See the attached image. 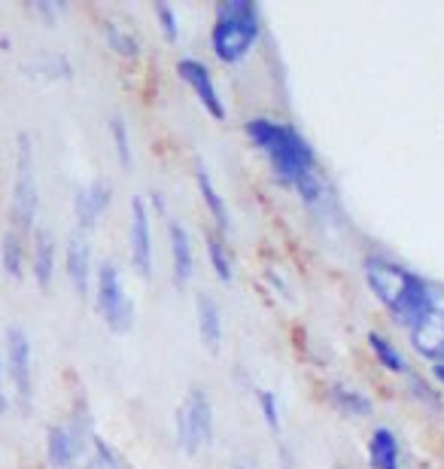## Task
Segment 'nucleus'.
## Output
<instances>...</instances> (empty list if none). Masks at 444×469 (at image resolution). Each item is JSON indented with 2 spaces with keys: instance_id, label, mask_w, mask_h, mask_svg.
Returning a JSON list of instances; mask_svg holds the SVG:
<instances>
[{
  "instance_id": "423d86ee",
  "label": "nucleus",
  "mask_w": 444,
  "mask_h": 469,
  "mask_svg": "<svg viewBox=\"0 0 444 469\" xmlns=\"http://www.w3.org/2000/svg\"><path fill=\"white\" fill-rule=\"evenodd\" d=\"M95 305H98V314L104 317L107 329L116 336H122L134 326V302L125 293L122 272L113 262H104L95 275Z\"/></svg>"
},
{
  "instance_id": "6ab92c4d",
  "label": "nucleus",
  "mask_w": 444,
  "mask_h": 469,
  "mask_svg": "<svg viewBox=\"0 0 444 469\" xmlns=\"http://www.w3.org/2000/svg\"><path fill=\"white\" fill-rule=\"evenodd\" d=\"M25 262H28L25 235H19L15 229H6L4 241H0V266H4V272L10 275L13 281H22V277H25Z\"/></svg>"
},
{
  "instance_id": "7ed1b4c3",
  "label": "nucleus",
  "mask_w": 444,
  "mask_h": 469,
  "mask_svg": "<svg viewBox=\"0 0 444 469\" xmlns=\"http://www.w3.org/2000/svg\"><path fill=\"white\" fill-rule=\"evenodd\" d=\"M262 34V10L253 0H220L210 28V46L222 65L244 61Z\"/></svg>"
},
{
  "instance_id": "5701e85b",
  "label": "nucleus",
  "mask_w": 444,
  "mask_h": 469,
  "mask_svg": "<svg viewBox=\"0 0 444 469\" xmlns=\"http://www.w3.org/2000/svg\"><path fill=\"white\" fill-rule=\"evenodd\" d=\"M25 70H28V77H37V79H70L74 77V65H70V59L61 52L37 55V59L28 61Z\"/></svg>"
},
{
  "instance_id": "f03ea898",
  "label": "nucleus",
  "mask_w": 444,
  "mask_h": 469,
  "mask_svg": "<svg viewBox=\"0 0 444 469\" xmlns=\"http://www.w3.org/2000/svg\"><path fill=\"white\" fill-rule=\"evenodd\" d=\"M249 144H253L259 153L268 158L274 177L286 186H295L304 177L317 174V156H313V147L308 144L302 131L293 129L286 122H274V119L256 116L244 125Z\"/></svg>"
},
{
  "instance_id": "393cba45",
  "label": "nucleus",
  "mask_w": 444,
  "mask_h": 469,
  "mask_svg": "<svg viewBox=\"0 0 444 469\" xmlns=\"http://www.w3.org/2000/svg\"><path fill=\"white\" fill-rule=\"evenodd\" d=\"M110 138H113V149H116V158L125 171H131L134 165V153H131V131H128V122L122 116L110 119Z\"/></svg>"
},
{
  "instance_id": "412c9836",
  "label": "nucleus",
  "mask_w": 444,
  "mask_h": 469,
  "mask_svg": "<svg viewBox=\"0 0 444 469\" xmlns=\"http://www.w3.org/2000/svg\"><path fill=\"white\" fill-rule=\"evenodd\" d=\"M101 34H104V40H107V46L119 55V59H128V61H137V59H140V40H137L128 28L119 25V22L104 19V22H101Z\"/></svg>"
},
{
  "instance_id": "bb28decb",
  "label": "nucleus",
  "mask_w": 444,
  "mask_h": 469,
  "mask_svg": "<svg viewBox=\"0 0 444 469\" xmlns=\"http://www.w3.org/2000/svg\"><path fill=\"white\" fill-rule=\"evenodd\" d=\"M408 387H411V393H414V400L430 405V409H441V391H435L430 381H423L420 375H414V372H408Z\"/></svg>"
},
{
  "instance_id": "aec40b11",
  "label": "nucleus",
  "mask_w": 444,
  "mask_h": 469,
  "mask_svg": "<svg viewBox=\"0 0 444 469\" xmlns=\"http://www.w3.org/2000/svg\"><path fill=\"white\" fill-rule=\"evenodd\" d=\"M329 402L341 411L344 418H368L375 411V405L362 391H353V387H344V384H332L329 387Z\"/></svg>"
},
{
  "instance_id": "cd10ccee",
  "label": "nucleus",
  "mask_w": 444,
  "mask_h": 469,
  "mask_svg": "<svg viewBox=\"0 0 444 469\" xmlns=\"http://www.w3.org/2000/svg\"><path fill=\"white\" fill-rule=\"evenodd\" d=\"M259 396V409H262V418H265V424H268V430L274 436H280V402H277V393L274 391H259L256 393Z\"/></svg>"
},
{
  "instance_id": "4468645a",
  "label": "nucleus",
  "mask_w": 444,
  "mask_h": 469,
  "mask_svg": "<svg viewBox=\"0 0 444 469\" xmlns=\"http://www.w3.org/2000/svg\"><path fill=\"white\" fill-rule=\"evenodd\" d=\"M55 266H59V244H55L52 229H34V244H31V275L40 290L52 287Z\"/></svg>"
},
{
  "instance_id": "1a4fd4ad",
  "label": "nucleus",
  "mask_w": 444,
  "mask_h": 469,
  "mask_svg": "<svg viewBox=\"0 0 444 469\" xmlns=\"http://www.w3.org/2000/svg\"><path fill=\"white\" fill-rule=\"evenodd\" d=\"M183 415L186 427H189V439H192V455H198L201 448H207L213 442L216 430V415H213V400L204 387H189V396L183 402Z\"/></svg>"
},
{
  "instance_id": "4be33fe9",
  "label": "nucleus",
  "mask_w": 444,
  "mask_h": 469,
  "mask_svg": "<svg viewBox=\"0 0 444 469\" xmlns=\"http://www.w3.org/2000/svg\"><path fill=\"white\" fill-rule=\"evenodd\" d=\"M368 347L375 354V360L384 365L386 372H395V375H408L411 365L405 360V354L399 351V345H393L390 338L381 336V332H368Z\"/></svg>"
},
{
  "instance_id": "a211bd4d",
  "label": "nucleus",
  "mask_w": 444,
  "mask_h": 469,
  "mask_svg": "<svg viewBox=\"0 0 444 469\" xmlns=\"http://www.w3.org/2000/svg\"><path fill=\"white\" fill-rule=\"evenodd\" d=\"M371 469H399V439L390 427H377L368 439Z\"/></svg>"
},
{
  "instance_id": "0eeeda50",
  "label": "nucleus",
  "mask_w": 444,
  "mask_h": 469,
  "mask_svg": "<svg viewBox=\"0 0 444 469\" xmlns=\"http://www.w3.org/2000/svg\"><path fill=\"white\" fill-rule=\"evenodd\" d=\"M408 336L420 356H426V360L432 363H444V287L432 290L430 314H426Z\"/></svg>"
},
{
  "instance_id": "b1692460",
  "label": "nucleus",
  "mask_w": 444,
  "mask_h": 469,
  "mask_svg": "<svg viewBox=\"0 0 444 469\" xmlns=\"http://www.w3.org/2000/svg\"><path fill=\"white\" fill-rule=\"evenodd\" d=\"M207 259H210V268H213V275L220 277L222 284L235 281V262H231V250H229V241H225V235L207 232Z\"/></svg>"
},
{
  "instance_id": "6e6552de",
  "label": "nucleus",
  "mask_w": 444,
  "mask_h": 469,
  "mask_svg": "<svg viewBox=\"0 0 444 469\" xmlns=\"http://www.w3.org/2000/svg\"><path fill=\"white\" fill-rule=\"evenodd\" d=\"M128 253L131 266L140 277L152 275V229H150V204L147 198H131V222H128Z\"/></svg>"
},
{
  "instance_id": "a878e982",
  "label": "nucleus",
  "mask_w": 444,
  "mask_h": 469,
  "mask_svg": "<svg viewBox=\"0 0 444 469\" xmlns=\"http://www.w3.org/2000/svg\"><path fill=\"white\" fill-rule=\"evenodd\" d=\"M152 13H156L159 28H161V34H165L168 43H177V40H180V19H177L174 6L171 4H156L152 6Z\"/></svg>"
},
{
  "instance_id": "9b49d317",
  "label": "nucleus",
  "mask_w": 444,
  "mask_h": 469,
  "mask_svg": "<svg viewBox=\"0 0 444 469\" xmlns=\"http://www.w3.org/2000/svg\"><path fill=\"white\" fill-rule=\"evenodd\" d=\"M113 202V186L104 177L92 180L88 186H79L74 195V213H77V229L79 232H92L98 226V220L107 213Z\"/></svg>"
},
{
  "instance_id": "20e7f679",
  "label": "nucleus",
  "mask_w": 444,
  "mask_h": 469,
  "mask_svg": "<svg viewBox=\"0 0 444 469\" xmlns=\"http://www.w3.org/2000/svg\"><path fill=\"white\" fill-rule=\"evenodd\" d=\"M15 149V177H13V198H10V229L19 235H28L37 222L40 211V186H37V162H34V140L31 134H19Z\"/></svg>"
},
{
  "instance_id": "9d476101",
  "label": "nucleus",
  "mask_w": 444,
  "mask_h": 469,
  "mask_svg": "<svg viewBox=\"0 0 444 469\" xmlns=\"http://www.w3.org/2000/svg\"><path fill=\"white\" fill-rule=\"evenodd\" d=\"M177 77H180L183 83L189 86L192 92H195V98L201 101V107H204L210 116L225 119V104L220 98V89H216L213 77H210V70L201 65V61L180 59V61H177Z\"/></svg>"
},
{
  "instance_id": "c85d7f7f",
  "label": "nucleus",
  "mask_w": 444,
  "mask_h": 469,
  "mask_svg": "<svg viewBox=\"0 0 444 469\" xmlns=\"http://www.w3.org/2000/svg\"><path fill=\"white\" fill-rule=\"evenodd\" d=\"M31 13L37 15L40 22H43V25H55V22H59V15L64 13V6L61 4H52V0H34V4H31Z\"/></svg>"
},
{
  "instance_id": "f3484780",
  "label": "nucleus",
  "mask_w": 444,
  "mask_h": 469,
  "mask_svg": "<svg viewBox=\"0 0 444 469\" xmlns=\"http://www.w3.org/2000/svg\"><path fill=\"white\" fill-rule=\"evenodd\" d=\"M195 183H198V193H201V202H204L207 213L213 217L216 222V232L220 235H229L231 232V217H229V208H225V198L220 195V189H216L213 177H210V171L204 165H195Z\"/></svg>"
},
{
  "instance_id": "f257e3e1",
  "label": "nucleus",
  "mask_w": 444,
  "mask_h": 469,
  "mask_svg": "<svg viewBox=\"0 0 444 469\" xmlns=\"http://www.w3.org/2000/svg\"><path fill=\"white\" fill-rule=\"evenodd\" d=\"M366 284L375 293L377 302L393 314V320L411 332L414 326L430 314L432 308V284L420 275L402 268L399 262L384 257L366 259Z\"/></svg>"
},
{
  "instance_id": "dca6fc26",
  "label": "nucleus",
  "mask_w": 444,
  "mask_h": 469,
  "mask_svg": "<svg viewBox=\"0 0 444 469\" xmlns=\"http://www.w3.org/2000/svg\"><path fill=\"white\" fill-rule=\"evenodd\" d=\"M195 314H198L201 345H204L210 354H220L222 351V332H225L220 302L210 296V293H201L198 302H195Z\"/></svg>"
},
{
  "instance_id": "39448f33",
  "label": "nucleus",
  "mask_w": 444,
  "mask_h": 469,
  "mask_svg": "<svg viewBox=\"0 0 444 469\" xmlns=\"http://www.w3.org/2000/svg\"><path fill=\"white\" fill-rule=\"evenodd\" d=\"M4 365H6V381H10L15 405H19L22 411H31V402H34V351H31V338L25 326L19 323L6 326Z\"/></svg>"
},
{
  "instance_id": "2eb2a0df",
  "label": "nucleus",
  "mask_w": 444,
  "mask_h": 469,
  "mask_svg": "<svg viewBox=\"0 0 444 469\" xmlns=\"http://www.w3.org/2000/svg\"><path fill=\"white\" fill-rule=\"evenodd\" d=\"M86 442H79L68 424H52L46 430V457L52 469H74L77 460L83 457Z\"/></svg>"
},
{
  "instance_id": "ddd939ff",
  "label": "nucleus",
  "mask_w": 444,
  "mask_h": 469,
  "mask_svg": "<svg viewBox=\"0 0 444 469\" xmlns=\"http://www.w3.org/2000/svg\"><path fill=\"white\" fill-rule=\"evenodd\" d=\"M168 248H171V272H174V287H186L195 275V250H192L189 229L180 220L168 217Z\"/></svg>"
},
{
  "instance_id": "c756f323",
  "label": "nucleus",
  "mask_w": 444,
  "mask_h": 469,
  "mask_svg": "<svg viewBox=\"0 0 444 469\" xmlns=\"http://www.w3.org/2000/svg\"><path fill=\"white\" fill-rule=\"evenodd\" d=\"M6 409H10V391H6V365L0 354V415H6Z\"/></svg>"
},
{
  "instance_id": "f8f14e48",
  "label": "nucleus",
  "mask_w": 444,
  "mask_h": 469,
  "mask_svg": "<svg viewBox=\"0 0 444 469\" xmlns=\"http://www.w3.org/2000/svg\"><path fill=\"white\" fill-rule=\"evenodd\" d=\"M64 272H68V281L77 290V296H88V290H92V244L79 229L70 232L68 248H64Z\"/></svg>"
},
{
  "instance_id": "7c9ffc66",
  "label": "nucleus",
  "mask_w": 444,
  "mask_h": 469,
  "mask_svg": "<svg viewBox=\"0 0 444 469\" xmlns=\"http://www.w3.org/2000/svg\"><path fill=\"white\" fill-rule=\"evenodd\" d=\"M432 375H435V381H439V384L444 387V363H432Z\"/></svg>"
},
{
  "instance_id": "473e14b6",
  "label": "nucleus",
  "mask_w": 444,
  "mask_h": 469,
  "mask_svg": "<svg viewBox=\"0 0 444 469\" xmlns=\"http://www.w3.org/2000/svg\"><path fill=\"white\" fill-rule=\"evenodd\" d=\"M338 469H341V466H338Z\"/></svg>"
},
{
  "instance_id": "2f4dec72",
  "label": "nucleus",
  "mask_w": 444,
  "mask_h": 469,
  "mask_svg": "<svg viewBox=\"0 0 444 469\" xmlns=\"http://www.w3.org/2000/svg\"><path fill=\"white\" fill-rule=\"evenodd\" d=\"M235 469H259V466H256V464H249V460H240V464H238Z\"/></svg>"
}]
</instances>
